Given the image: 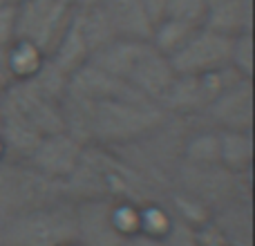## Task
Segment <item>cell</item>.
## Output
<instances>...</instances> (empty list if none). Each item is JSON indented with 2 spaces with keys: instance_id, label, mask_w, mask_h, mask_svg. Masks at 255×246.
Segmentation results:
<instances>
[{
  "instance_id": "1",
  "label": "cell",
  "mask_w": 255,
  "mask_h": 246,
  "mask_svg": "<svg viewBox=\"0 0 255 246\" xmlns=\"http://www.w3.org/2000/svg\"><path fill=\"white\" fill-rule=\"evenodd\" d=\"M61 110L65 132L76 141L112 150L141 139L168 119V112L154 101L88 99L67 92Z\"/></svg>"
},
{
  "instance_id": "2",
  "label": "cell",
  "mask_w": 255,
  "mask_h": 246,
  "mask_svg": "<svg viewBox=\"0 0 255 246\" xmlns=\"http://www.w3.org/2000/svg\"><path fill=\"white\" fill-rule=\"evenodd\" d=\"M70 202L106 199L115 204H132L136 208L166 204V195L139 170L130 166L117 150L85 145L74 172L63 181Z\"/></svg>"
},
{
  "instance_id": "3",
  "label": "cell",
  "mask_w": 255,
  "mask_h": 246,
  "mask_svg": "<svg viewBox=\"0 0 255 246\" xmlns=\"http://www.w3.org/2000/svg\"><path fill=\"white\" fill-rule=\"evenodd\" d=\"M88 63L124 81L154 103L161 101L168 85L175 79L170 61L159 54L150 45V40L115 38L101 49L92 52Z\"/></svg>"
},
{
  "instance_id": "4",
  "label": "cell",
  "mask_w": 255,
  "mask_h": 246,
  "mask_svg": "<svg viewBox=\"0 0 255 246\" xmlns=\"http://www.w3.org/2000/svg\"><path fill=\"white\" fill-rule=\"evenodd\" d=\"M76 242L74 202L31 208L0 224V246H70Z\"/></svg>"
},
{
  "instance_id": "5",
  "label": "cell",
  "mask_w": 255,
  "mask_h": 246,
  "mask_svg": "<svg viewBox=\"0 0 255 246\" xmlns=\"http://www.w3.org/2000/svg\"><path fill=\"white\" fill-rule=\"evenodd\" d=\"M61 199H67L63 181L43 175L25 161H0V224Z\"/></svg>"
},
{
  "instance_id": "6",
  "label": "cell",
  "mask_w": 255,
  "mask_h": 246,
  "mask_svg": "<svg viewBox=\"0 0 255 246\" xmlns=\"http://www.w3.org/2000/svg\"><path fill=\"white\" fill-rule=\"evenodd\" d=\"M172 188L193 195L215 213L231 202L251 199V175H233L222 166H193L181 161Z\"/></svg>"
},
{
  "instance_id": "7",
  "label": "cell",
  "mask_w": 255,
  "mask_h": 246,
  "mask_svg": "<svg viewBox=\"0 0 255 246\" xmlns=\"http://www.w3.org/2000/svg\"><path fill=\"white\" fill-rule=\"evenodd\" d=\"M242 79L235 70L224 67L206 74H175L159 106L170 117H202L224 88Z\"/></svg>"
},
{
  "instance_id": "8",
  "label": "cell",
  "mask_w": 255,
  "mask_h": 246,
  "mask_svg": "<svg viewBox=\"0 0 255 246\" xmlns=\"http://www.w3.org/2000/svg\"><path fill=\"white\" fill-rule=\"evenodd\" d=\"M76 4L67 0H20L16 2V38L31 40L45 54L67 29Z\"/></svg>"
},
{
  "instance_id": "9",
  "label": "cell",
  "mask_w": 255,
  "mask_h": 246,
  "mask_svg": "<svg viewBox=\"0 0 255 246\" xmlns=\"http://www.w3.org/2000/svg\"><path fill=\"white\" fill-rule=\"evenodd\" d=\"M0 110L25 121L40 136L65 130L61 103L40 94L29 81H16L0 101Z\"/></svg>"
},
{
  "instance_id": "10",
  "label": "cell",
  "mask_w": 255,
  "mask_h": 246,
  "mask_svg": "<svg viewBox=\"0 0 255 246\" xmlns=\"http://www.w3.org/2000/svg\"><path fill=\"white\" fill-rule=\"evenodd\" d=\"M231 40H233V36H224L206 29V27H199L168 58L172 72L175 74H206V72L224 70V67H229Z\"/></svg>"
},
{
  "instance_id": "11",
  "label": "cell",
  "mask_w": 255,
  "mask_h": 246,
  "mask_svg": "<svg viewBox=\"0 0 255 246\" xmlns=\"http://www.w3.org/2000/svg\"><path fill=\"white\" fill-rule=\"evenodd\" d=\"M76 244L79 246H126L130 235L117 215V204L106 199L74 202Z\"/></svg>"
},
{
  "instance_id": "12",
  "label": "cell",
  "mask_w": 255,
  "mask_h": 246,
  "mask_svg": "<svg viewBox=\"0 0 255 246\" xmlns=\"http://www.w3.org/2000/svg\"><path fill=\"white\" fill-rule=\"evenodd\" d=\"M213 130H235L251 132L253 130V83L251 79H238L220 92V97L202 112Z\"/></svg>"
},
{
  "instance_id": "13",
  "label": "cell",
  "mask_w": 255,
  "mask_h": 246,
  "mask_svg": "<svg viewBox=\"0 0 255 246\" xmlns=\"http://www.w3.org/2000/svg\"><path fill=\"white\" fill-rule=\"evenodd\" d=\"M83 148L85 145L76 141L70 132H54L38 141V145L25 163H29L31 168H36L38 172L52 177V179L65 181L74 172Z\"/></svg>"
},
{
  "instance_id": "14",
  "label": "cell",
  "mask_w": 255,
  "mask_h": 246,
  "mask_svg": "<svg viewBox=\"0 0 255 246\" xmlns=\"http://www.w3.org/2000/svg\"><path fill=\"white\" fill-rule=\"evenodd\" d=\"M99 4H101L103 13L115 31V38H150L152 25L141 7V0H101Z\"/></svg>"
},
{
  "instance_id": "15",
  "label": "cell",
  "mask_w": 255,
  "mask_h": 246,
  "mask_svg": "<svg viewBox=\"0 0 255 246\" xmlns=\"http://www.w3.org/2000/svg\"><path fill=\"white\" fill-rule=\"evenodd\" d=\"M211 224L224 238L226 246H253V206L251 199H238L217 208Z\"/></svg>"
},
{
  "instance_id": "16",
  "label": "cell",
  "mask_w": 255,
  "mask_h": 246,
  "mask_svg": "<svg viewBox=\"0 0 255 246\" xmlns=\"http://www.w3.org/2000/svg\"><path fill=\"white\" fill-rule=\"evenodd\" d=\"M47 61L52 63L56 70H61L67 79L90 61V49H88V45H85V38H83V34H81L79 25H76L74 16H72L67 29L63 31V36L52 47V52L47 54Z\"/></svg>"
},
{
  "instance_id": "17",
  "label": "cell",
  "mask_w": 255,
  "mask_h": 246,
  "mask_svg": "<svg viewBox=\"0 0 255 246\" xmlns=\"http://www.w3.org/2000/svg\"><path fill=\"white\" fill-rule=\"evenodd\" d=\"M253 0H231V2L217 4L206 11L204 27L224 36L249 34L253 25Z\"/></svg>"
},
{
  "instance_id": "18",
  "label": "cell",
  "mask_w": 255,
  "mask_h": 246,
  "mask_svg": "<svg viewBox=\"0 0 255 246\" xmlns=\"http://www.w3.org/2000/svg\"><path fill=\"white\" fill-rule=\"evenodd\" d=\"M220 132V130H217ZM220 166L233 175H251L253 166V134L251 132H220Z\"/></svg>"
},
{
  "instance_id": "19",
  "label": "cell",
  "mask_w": 255,
  "mask_h": 246,
  "mask_svg": "<svg viewBox=\"0 0 255 246\" xmlns=\"http://www.w3.org/2000/svg\"><path fill=\"white\" fill-rule=\"evenodd\" d=\"M4 61L11 72L13 81H29L40 72V67L47 61V54L34 45L31 40L25 38H13L11 43L4 47Z\"/></svg>"
},
{
  "instance_id": "20",
  "label": "cell",
  "mask_w": 255,
  "mask_h": 246,
  "mask_svg": "<svg viewBox=\"0 0 255 246\" xmlns=\"http://www.w3.org/2000/svg\"><path fill=\"white\" fill-rule=\"evenodd\" d=\"M181 161L193 166H220V132L213 127L190 132L181 148Z\"/></svg>"
},
{
  "instance_id": "21",
  "label": "cell",
  "mask_w": 255,
  "mask_h": 246,
  "mask_svg": "<svg viewBox=\"0 0 255 246\" xmlns=\"http://www.w3.org/2000/svg\"><path fill=\"white\" fill-rule=\"evenodd\" d=\"M195 29L199 27H193V25H186L181 20H172V18H163L159 20L157 25L152 27L150 31V45L157 49L159 54H163L166 58H170L190 36L195 34Z\"/></svg>"
},
{
  "instance_id": "22",
  "label": "cell",
  "mask_w": 255,
  "mask_h": 246,
  "mask_svg": "<svg viewBox=\"0 0 255 246\" xmlns=\"http://www.w3.org/2000/svg\"><path fill=\"white\" fill-rule=\"evenodd\" d=\"M229 67L235 70L242 79L253 76V36L238 34L231 40V54H229Z\"/></svg>"
},
{
  "instance_id": "23",
  "label": "cell",
  "mask_w": 255,
  "mask_h": 246,
  "mask_svg": "<svg viewBox=\"0 0 255 246\" xmlns=\"http://www.w3.org/2000/svg\"><path fill=\"white\" fill-rule=\"evenodd\" d=\"M206 11H208L206 0H168L166 18L181 20L193 27H204Z\"/></svg>"
},
{
  "instance_id": "24",
  "label": "cell",
  "mask_w": 255,
  "mask_h": 246,
  "mask_svg": "<svg viewBox=\"0 0 255 246\" xmlns=\"http://www.w3.org/2000/svg\"><path fill=\"white\" fill-rule=\"evenodd\" d=\"M161 240L168 246H199V229H193L186 222L170 215V226Z\"/></svg>"
},
{
  "instance_id": "25",
  "label": "cell",
  "mask_w": 255,
  "mask_h": 246,
  "mask_svg": "<svg viewBox=\"0 0 255 246\" xmlns=\"http://www.w3.org/2000/svg\"><path fill=\"white\" fill-rule=\"evenodd\" d=\"M16 38V4H0V49Z\"/></svg>"
},
{
  "instance_id": "26",
  "label": "cell",
  "mask_w": 255,
  "mask_h": 246,
  "mask_svg": "<svg viewBox=\"0 0 255 246\" xmlns=\"http://www.w3.org/2000/svg\"><path fill=\"white\" fill-rule=\"evenodd\" d=\"M141 7H143L145 16H148L150 25H157L159 20L166 18V7H168V0H141Z\"/></svg>"
},
{
  "instance_id": "27",
  "label": "cell",
  "mask_w": 255,
  "mask_h": 246,
  "mask_svg": "<svg viewBox=\"0 0 255 246\" xmlns=\"http://www.w3.org/2000/svg\"><path fill=\"white\" fill-rule=\"evenodd\" d=\"M16 83L11 76V72H9L7 67V61H4V49H0V101H2V97L9 92V88Z\"/></svg>"
},
{
  "instance_id": "28",
  "label": "cell",
  "mask_w": 255,
  "mask_h": 246,
  "mask_svg": "<svg viewBox=\"0 0 255 246\" xmlns=\"http://www.w3.org/2000/svg\"><path fill=\"white\" fill-rule=\"evenodd\" d=\"M128 246H168V244L163 242V240L150 238V235H145V233H134L128 240Z\"/></svg>"
},
{
  "instance_id": "29",
  "label": "cell",
  "mask_w": 255,
  "mask_h": 246,
  "mask_svg": "<svg viewBox=\"0 0 255 246\" xmlns=\"http://www.w3.org/2000/svg\"><path fill=\"white\" fill-rule=\"evenodd\" d=\"M224 2H231V0H206V7H217V4H224Z\"/></svg>"
},
{
  "instance_id": "30",
  "label": "cell",
  "mask_w": 255,
  "mask_h": 246,
  "mask_svg": "<svg viewBox=\"0 0 255 246\" xmlns=\"http://www.w3.org/2000/svg\"><path fill=\"white\" fill-rule=\"evenodd\" d=\"M4 159H7V152H4V143L0 139V161H4Z\"/></svg>"
},
{
  "instance_id": "31",
  "label": "cell",
  "mask_w": 255,
  "mask_h": 246,
  "mask_svg": "<svg viewBox=\"0 0 255 246\" xmlns=\"http://www.w3.org/2000/svg\"><path fill=\"white\" fill-rule=\"evenodd\" d=\"M0 4H13L11 0H0Z\"/></svg>"
},
{
  "instance_id": "32",
  "label": "cell",
  "mask_w": 255,
  "mask_h": 246,
  "mask_svg": "<svg viewBox=\"0 0 255 246\" xmlns=\"http://www.w3.org/2000/svg\"><path fill=\"white\" fill-rule=\"evenodd\" d=\"M126 246H128V244H126Z\"/></svg>"
}]
</instances>
